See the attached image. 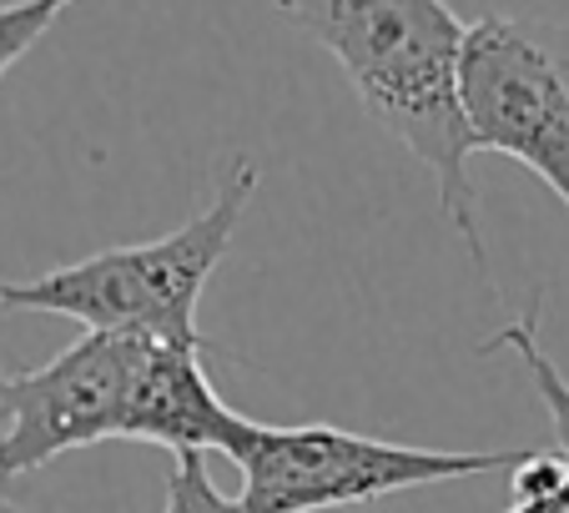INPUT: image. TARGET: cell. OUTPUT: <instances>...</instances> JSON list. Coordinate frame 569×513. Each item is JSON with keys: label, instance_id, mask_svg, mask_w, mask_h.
I'll use <instances>...</instances> for the list:
<instances>
[{"label": "cell", "instance_id": "6da1fadb", "mask_svg": "<svg viewBox=\"0 0 569 513\" xmlns=\"http://www.w3.org/2000/svg\"><path fill=\"white\" fill-rule=\"evenodd\" d=\"M202 358L177 342L87 332L46 368L0 373V479L107 439L227 459L248 418L217 398Z\"/></svg>", "mask_w": 569, "mask_h": 513}, {"label": "cell", "instance_id": "7a4b0ae2", "mask_svg": "<svg viewBox=\"0 0 569 513\" xmlns=\"http://www.w3.org/2000/svg\"><path fill=\"white\" fill-rule=\"evenodd\" d=\"M282 16L322 46L353 81L363 111L409 147L439 182V207L463 237L489 292V256L479 232V192L469 182L473 137L459 101L463 21L443 0H278Z\"/></svg>", "mask_w": 569, "mask_h": 513}, {"label": "cell", "instance_id": "3957f363", "mask_svg": "<svg viewBox=\"0 0 569 513\" xmlns=\"http://www.w3.org/2000/svg\"><path fill=\"white\" fill-rule=\"evenodd\" d=\"M252 192H258V161L232 157V167L217 182V197L192 222L137 247H111V252L56 268L46 278L0 282V308L56 312L91 332H127V338L217 353L197 332V302L232 247Z\"/></svg>", "mask_w": 569, "mask_h": 513}, {"label": "cell", "instance_id": "277c9868", "mask_svg": "<svg viewBox=\"0 0 569 513\" xmlns=\"http://www.w3.org/2000/svg\"><path fill=\"white\" fill-rule=\"evenodd\" d=\"M227 459L242 469L237 503L248 513H322L373 503L383 493L429 489V483L509 473L519 453L409 449V443H383L328 423L268 428L248 418Z\"/></svg>", "mask_w": 569, "mask_h": 513}, {"label": "cell", "instance_id": "5b68a950", "mask_svg": "<svg viewBox=\"0 0 569 513\" xmlns=\"http://www.w3.org/2000/svg\"><path fill=\"white\" fill-rule=\"evenodd\" d=\"M459 101L473 151L529 167L569 207V26L489 11L463 26Z\"/></svg>", "mask_w": 569, "mask_h": 513}, {"label": "cell", "instance_id": "8992f818", "mask_svg": "<svg viewBox=\"0 0 569 513\" xmlns=\"http://www.w3.org/2000/svg\"><path fill=\"white\" fill-rule=\"evenodd\" d=\"M539 308H545V298L529 302L525 318L509 322L495 342H483V353H515L519 363H525V373L535 378L539 398H545V408H549V423H555V439H559V459L569 463V378L559 373L555 358L539 348Z\"/></svg>", "mask_w": 569, "mask_h": 513}, {"label": "cell", "instance_id": "52a82bcc", "mask_svg": "<svg viewBox=\"0 0 569 513\" xmlns=\"http://www.w3.org/2000/svg\"><path fill=\"white\" fill-rule=\"evenodd\" d=\"M71 6L76 0H11V6H0V76L11 71Z\"/></svg>", "mask_w": 569, "mask_h": 513}, {"label": "cell", "instance_id": "ba28073f", "mask_svg": "<svg viewBox=\"0 0 569 513\" xmlns=\"http://www.w3.org/2000/svg\"><path fill=\"white\" fill-rule=\"evenodd\" d=\"M161 513H248L237 499H227L212 479H207L202 453H177L172 473H167V503Z\"/></svg>", "mask_w": 569, "mask_h": 513}, {"label": "cell", "instance_id": "9c48e42d", "mask_svg": "<svg viewBox=\"0 0 569 513\" xmlns=\"http://www.w3.org/2000/svg\"><path fill=\"white\" fill-rule=\"evenodd\" d=\"M505 513H569V483L555 493H539V499H515V509Z\"/></svg>", "mask_w": 569, "mask_h": 513}, {"label": "cell", "instance_id": "30bf717a", "mask_svg": "<svg viewBox=\"0 0 569 513\" xmlns=\"http://www.w3.org/2000/svg\"><path fill=\"white\" fill-rule=\"evenodd\" d=\"M6 483H11V479H0V513H26V509H16V503H11V493H6Z\"/></svg>", "mask_w": 569, "mask_h": 513}]
</instances>
